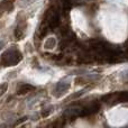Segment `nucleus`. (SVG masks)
Here are the masks:
<instances>
[{
  "label": "nucleus",
  "instance_id": "nucleus-9",
  "mask_svg": "<svg viewBox=\"0 0 128 128\" xmlns=\"http://www.w3.org/2000/svg\"><path fill=\"white\" fill-rule=\"evenodd\" d=\"M0 46H1V44H0ZM0 48H1V47H0Z\"/></svg>",
  "mask_w": 128,
  "mask_h": 128
},
{
  "label": "nucleus",
  "instance_id": "nucleus-4",
  "mask_svg": "<svg viewBox=\"0 0 128 128\" xmlns=\"http://www.w3.org/2000/svg\"><path fill=\"white\" fill-rule=\"evenodd\" d=\"M34 86H32V84H27V83H24V84H22V86L18 88V90H17V93L18 94H26V93H28V92H30L32 90H34Z\"/></svg>",
  "mask_w": 128,
  "mask_h": 128
},
{
  "label": "nucleus",
  "instance_id": "nucleus-3",
  "mask_svg": "<svg viewBox=\"0 0 128 128\" xmlns=\"http://www.w3.org/2000/svg\"><path fill=\"white\" fill-rule=\"evenodd\" d=\"M15 0H2L0 2V11H9L12 9Z\"/></svg>",
  "mask_w": 128,
  "mask_h": 128
},
{
  "label": "nucleus",
  "instance_id": "nucleus-7",
  "mask_svg": "<svg viewBox=\"0 0 128 128\" xmlns=\"http://www.w3.org/2000/svg\"><path fill=\"white\" fill-rule=\"evenodd\" d=\"M7 89H8V84L7 83H1L0 84V97L4 96V93L7 91Z\"/></svg>",
  "mask_w": 128,
  "mask_h": 128
},
{
  "label": "nucleus",
  "instance_id": "nucleus-1",
  "mask_svg": "<svg viewBox=\"0 0 128 128\" xmlns=\"http://www.w3.org/2000/svg\"><path fill=\"white\" fill-rule=\"evenodd\" d=\"M22 56L19 51H17V50H9V51L4 52L2 54L0 64L2 66H14L19 63L22 61Z\"/></svg>",
  "mask_w": 128,
  "mask_h": 128
},
{
  "label": "nucleus",
  "instance_id": "nucleus-6",
  "mask_svg": "<svg viewBox=\"0 0 128 128\" xmlns=\"http://www.w3.org/2000/svg\"><path fill=\"white\" fill-rule=\"evenodd\" d=\"M22 35H24V30L22 29H20L19 27H17L15 30V37L16 40H20V38L22 37Z\"/></svg>",
  "mask_w": 128,
  "mask_h": 128
},
{
  "label": "nucleus",
  "instance_id": "nucleus-2",
  "mask_svg": "<svg viewBox=\"0 0 128 128\" xmlns=\"http://www.w3.org/2000/svg\"><path fill=\"white\" fill-rule=\"evenodd\" d=\"M45 19H46L48 27H51V28H55L60 25V15H58V11H56L55 8H51L47 10Z\"/></svg>",
  "mask_w": 128,
  "mask_h": 128
},
{
  "label": "nucleus",
  "instance_id": "nucleus-5",
  "mask_svg": "<svg viewBox=\"0 0 128 128\" xmlns=\"http://www.w3.org/2000/svg\"><path fill=\"white\" fill-rule=\"evenodd\" d=\"M68 88H70V84L68 83H60V84H58V86H56L55 92H58V91H60V94L58 96H61V94H63Z\"/></svg>",
  "mask_w": 128,
  "mask_h": 128
},
{
  "label": "nucleus",
  "instance_id": "nucleus-8",
  "mask_svg": "<svg viewBox=\"0 0 128 128\" xmlns=\"http://www.w3.org/2000/svg\"><path fill=\"white\" fill-rule=\"evenodd\" d=\"M51 112H52V110H51V109H47V111H45V112H43V114H42V116H43V117H46V116H48Z\"/></svg>",
  "mask_w": 128,
  "mask_h": 128
}]
</instances>
